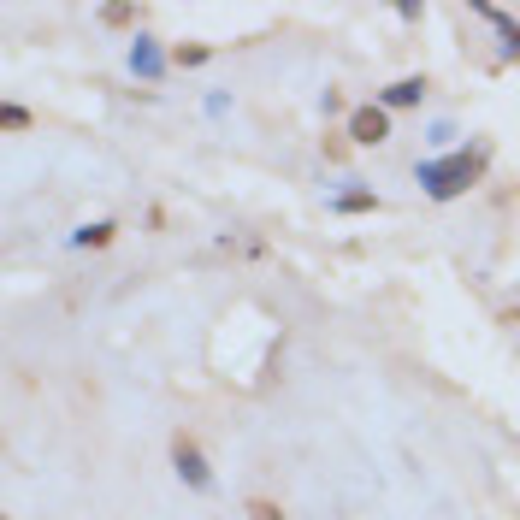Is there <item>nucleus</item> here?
I'll use <instances>...</instances> for the list:
<instances>
[{
    "mask_svg": "<svg viewBox=\"0 0 520 520\" xmlns=\"http://www.w3.org/2000/svg\"><path fill=\"white\" fill-rule=\"evenodd\" d=\"M485 160H491V148H461L450 160H426L420 166V184H426L432 201H455V195H467L485 178Z\"/></svg>",
    "mask_w": 520,
    "mask_h": 520,
    "instance_id": "obj_1",
    "label": "nucleus"
},
{
    "mask_svg": "<svg viewBox=\"0 0 520 520\" xmlns=\"http://www.w3.org/2000/svg\"><path fill=\"white\" fill-rule=\"evenodd\" d=\"M172 461H178V479L190 485V491H213V473H207V455L195 444L190 432H178L172 438Z\"/></svg>",
    "mask_w": 520,
    "mask_h": 520,
    "instance_id": "obj_2",
    "label": "nucleus"
},
{
    "mask_svg": "<svg viewBox=\"0 0 520 520\" xmlns=\"http://www.w3.org/2000/svg\"><path fill=\"white\" fill-rule=\"evenodd\" d=\"M349 136H355L361 148H379L390 136V113L385 107H355V113H349Z\"/></svg>",
    "mask_w": 520,
    "mask_h": 520,
    "instance_id": "obj_3",
    "label": "nucleus"
},
{
    "mask_svg": "<svg viewBox=\"0 0 520 520\" xmlns=\"http://www.w3.org/2000/svg\"><path fill=\"white\" fill-rule=\"evenodd\" d=\"M130 71H136V77H160V71H166V54H160L154 36H136V42H130Z\"/></svg>",
    "mask_w": 520,
    "mask_h": 520,
    "instance_id": "obj_4",
    "label": "nucleus"
},
{
    "mask_svg": "<svg viewBox=\"0 0 520 520\" xmlns=\"http://www.w3.org/2000/svg\"><path fill=\"white\" fill-rule=\"evenodd\" d=\"M420 95H426V77H402V83H390L385 89V101H379V107H414V101H420Z\"/></svg>",
    "mask_w": 520,
    "mask_h": 520,
    "instance_id": "obj_5",
    "label": "nucleus"
},
{
    "mask_svg": "<svg viewBox=\"0 0 520 520\" xmlns=\"http://www.w3.org/2000/svg\"><path fill=\"white\" fill-rule=\"evenodd\" d=\"M113 231H119L113 219H95V225H83L71 243H77V249H107V243H113Z\"/></svg>",
    "mask_w": 520,
    "mask_h": 520,
    "instance_id": "obj_6",
    "label": "nucleus"
},
{
    "mask_svg": "<svg viewBox=\"0 0 520 520\" xmlns=\"http://www.w3.org/2000/svg\"><path fill=\"white\" fill-rule=\"evenodd\" d=\"M367 207H379V195H373V190H349V195H337V213H367Z\"/></svg>",
    "mask_w": 520,
    "mask_h": 520,
    "instance_id": "obj_7",
    "label": "nucleus"
},
{
    "mask_svg": "<svg viewBox=\"0 0 520 520\" xmlns=\"http://www.w3.org/2000/svg\"><path fill=\"white\" fill-rule=\"evenodd\" d=\"M0 125H6V130H30V113H24V107H12V101H6V107H0Z\"/></svg>",
    "mask_w": 520,
    "mask_h": 520,
    "instance_id": "obj_8",
    "label": "nucleus"
},
{
    "mask_svg": "<svg viewBox=\"0 0 520 520\" xmlns=\"http://www.w3.org/2000/svg\"><path fill=\"white\" fill-rule=\"evenodd\" d=\"M249 515H255V520H284V509L266 503V497H249Z\"/></svg>",
    "mask_w": 520,
    "mask_h": 520,
    "instance_id": "obj_9",
    "label": "nucleus"
}]
</instances>
